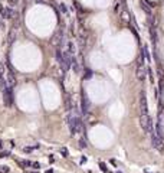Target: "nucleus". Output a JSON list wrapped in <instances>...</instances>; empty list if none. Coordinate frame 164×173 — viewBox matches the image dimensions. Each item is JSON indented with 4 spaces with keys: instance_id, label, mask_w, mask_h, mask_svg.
<instances>
[{
    "instance_id": "f257e3e1",
    "label": "nucleus",
    "mask_w": 164,
    "mask_h": 173,
    "mask_svg": "<svg viewBox=\"0 0 164 173\" xmlns=\"http://www.w3.org/2000/svg\"><path fill=\"white\" fill-rule=\"evenodd\" d=\"M151 144H153V147H154L156 150L163 152V149H164L163 137H160V136L156 133V130H153V131H151Z\"/></svg>"
},
{
    "instance_id": "6e6552de",
    "label": "nucleus",
    "mask_w": 164,
    "mask_h": 173,
    "mask_svg": "<svg viewBox=\"0 0 164 173\" xmlns=\"http://www.w3.org/2000/svg\"><path fill=\"white\" fill-rule=\"evenodd\" d=\"M71 67H72V69H74V72H75V74H78V72H79V64H78V61H76L75 55H72V61H71Z\"/></svg>"
},
{
    "instance_id": "ddd939ff",
    "label": "nucleus",
    "mask_w": 164,
    "mask_h": 173,
    "mask_svg": "<svg viewBox=\"0 0 164 173\" xmlns=\"http://www.w3.org/2000/svg\"><path fill=\"white\" fill-rule=\"evenodd\" d=\"M9 172H10V169L7 166H0V173H9Z\"/></svg>"
},
{
    "instance_id": "2eb2a0df",
    "label": "nucleus",
    "mask_w": 164,
    "mask_h": 173,
    "mask_svg": "<svg viewBox=\"0 0 164 173\" xmlns=\"http://www.w3.org/2000/svg\"><path fill=\"white\" fill-rule=\"evenodd\" d=\"M0 78H4V65L0 64Z\"/></svg>"
},
{
    "instance_id": "423d86ee",
    "label": "nucleus",
    "mask_w": 164,
    "mask_h": 173,
    "mask_svg": "<svg viewBox=\"0 0 164 173\" xmlns=\"http://www.w3.org/2000/svg\"><path fill=\"white\" fill-rule=\"evenodd\" d=\"M0 15H1V17H4V19H12V17L15 16L13 10L10 7H4L3 4H0Z\"/></svg>"
},
{
    "instance_id": "f3484780",
    "label": "nucleus",
    "mask_w": 164,
    "mask_h": 173,
    "mask_svg": "<svg viewBox=\"0 0 164 173\" xmlns=\"http://www.w3.org/2000/svg\"><path fill=\"white\" fill-rule=\"evenodd\" d=\"M99 167H101L104 172H107V167H105V164H104V163H99Z\"/></svg>"
},
{
    "instance_id": "f8f14e48",
    "label": "nucleus",
    "mask_w": 164,
    "mask_h": 173,
    "mask_svg": "<svg viewBox=\"0 0 164 173\" xmlns=\"http://www.w3.org/2000/svg\"><path fill=\"white\" fill-rule=\"evenodd\" d=\"M59 9H61V12H62L64 15H68V7H66L65 3H61V4H59Z\"/></svg>"
},
{
    "instance_id": "dca6fc26",
    "label": "nucleus",
    "mask_w": 164,
    "mask_h": 173,
    "mask_svg": "<svg viewBox=\"0 0 164 173\" xmlns=\"http://www.w3.org/2000/svg\"><path fill=\"white\" fill-rule=\"evenodd\" d=\"M7 1H9V4H10V6H15V4H17V1H19V0H7Z\"/></svg>"
},
{
    "instance_id": "1a4fd4ad",
    "label": "nucleus",
    "mask_w": 164,
    "mask_h": 173,
    "mask_svg": "<svg viewBox=\"0 0 164 173\" xmlns=\"http://www.w3.org/2000/svg\"><path fill=\"white\" fill-rule=\"evenodd\" d=\"M16 30H17V25H15L12 29H10V32H9V42L12 43L13 40H15V38H16Z\"/></svg>"
},
{
    "instance_id": "412c9836",
    "label": "nucleus",
    "mask_w": 164,
    "mask_h": 173,
    "mask_svg": "<svg viewBox=\"0 0 164 173\" xmlns=\"http://www.w3.org/2000/svg\"><path fill=\"white\" fill-rule=\"evenodd\" d=\"M46 173H53V170H48V172H46Z\"/></svg>"
},
{
    "instance_id": "7ed1b4c3",
    "label": "nucleus",
    "mask_w": 164,
    "mask_h": 173,
    "mask_svg": "<svg viewBox=\"0 0 164 173\" xmlns=\"http://www.w3.org/2000/svg\"><path fill=\"white\" fill-rule=\"evenodd\" d=\"M3 101L6 107H12L13 105V95H12V88L10 86H6L3 89Z\"/></svg>"
},
{
    "instance_id": "aec40b11",
    "label": "nucleus",
    "mask_w": 164,
    "mask_h": 173,
    "mask_svg": "<svg viewBox=\"0 0 164 173\" xmlns=\"http://www.w3.org/2000/svg\"><path fill=\"white\" fill-rule=\"evenodd\" d=\"M32 166H33V167H36V169H37V167H39V163H32Z\"/></svg>"
},
{
    "instance_id": "6ab92c4d",
    "label": "nucleus",
    "mask_w": 164,
    "mask_h": 173,
    "mask_svg": "<svg viewBox=\"0 0 164 173\" xmlns=\"http://www.w3.org/2000/svg\"><path fill=\"white\" fill-rule=\"evenodd\" d=\"M61 153H62L64 156H66V155H68V153H66V149H62V150H61Z\"/></svg>"
},
{
    "instance_id": "0eeeda50",
    "label": "nucleus",
    "mask_w": 164,
    "mask_h": 173,
    "mask_svg": "<svg viewBox=\"0 0 164 173\" xmlns=\"http://www.w3.org/2000/svg\"><path fill=\"white\" fill-rule=\"evenodd\" d=\"M89 107H91V104H89L88 97H86L85 94H82V113L86 114V113L89 111Z\"/></svg>"
},
{
    "instance_id": "4be33fe9",
    "label": "nucleus",
    "mask_w": 164,
    "mask_h": 173,
    "mask_svg": "<svg viewBox=\"0 0 164 173\" xmlns=\"http://www.w3.org/2000/svg\"><path fill=\"white\" fill-rule=\"evenodd\" d=\"M39 1H42V0H39Z\"/></svg>"
},
{
    "instance_id": "4468645a",
    "label": "nucleus",
    "mask_w": 164,
    "mask_h": 173,
    "mask_svg": "<svg viewBox=\"0 0 164 173\" xmlns=\"http://www.w3.org/2000/svg\"><path fill=\"white\" fill-rule=\"evenodd\" d=\"M36 147H37V146H35V147H25V149H23V152H25V153H32Z\"/></svg>"
},
{
    "instance_id": "a211bd4d",
    "label": "nucleus",
    "mask_w": 164,
    "mask_h": 173,
    "mask_svg": "<svg viewBox=\"0 0 164 173\" xmlns=\"http://www.w3.org/2000/svg\"><path fill=\"white\" fill-rule=\"evenodd\" d=\"M118 9H119V3L115 4V12H117V13H118Z\"/></svg>"
},
{
    "instance_id": "9d476101",
    "label": "nucleus",
    "mask_w": 164,
    "mask_h": 173,
    "mask_svg": "<svg viewBox=\"0 0 164 173\" xmlns=\"http://www.w3.org/2000/svg\"><path fill=\"white\" fill-rule=\"evenodd\" d=\"M140 6H141V9H144V10H146V13H147L148 16L151 15V7L148 6V4L146 3V1H144V0H141V1H140Z\"/></svg>"
},
{
    "instance_id": "39448f33",
    "label": "nucleus",
    "mask_w": 164,
    "mask_h": 173,
    "mask_svg": "<svg viewBox=\"0 0 164 173\" xmlns=\"http://www.w3.org/2000/svg\"><path fill=\"white\" fill-rule=\"evenodd\" d=\"M147 74H148V69L144 68V65H138L137 67V71H135V77L138 81H146L147 78Z\"/></svg>"
},
{
    "instance_id": "20e7f679",
    "label": "nucleus",
    "mask_w": 164,
    "mask_h": 173,
    "mask_svg": "<svg viewBox=\"0 0 164 173\" xmlns=\"http://www.w3.org/2000/svg\"><path fill=\"white\" fill-rule=\"evenodd\" d=\"M7 67H9V69H7V75H6V85L12 88L16 84V78H15V72L12 69V65H7Z\"/></svg>"
},
{
    "instance_id": "f03ea898",
    "label": "nucleus",
    "mask_w": 164,
    "mask_h": 173,
    "mask_svg": "<svg viewBox=\"0 0 164 173\" xmlns=\"http://www.w3.org/2000/svg\"><path fill=\"white\" fill-rule=\"evenodd\" d=\"M140 116L148 117V104L146 91H141V94H140Z\"/></svg>"
},
{
    "instance_id": "5701e85b",
    "label": "nucleus",
    "mask_w": 164,
    "mask_h": 173,
    "mask_svg": "<svg viewBox=\"0 0 164 173\" xmlns=\"http://www.w3.org/2000/svg\"><path fill=\"white\" fill-rule=\"evenodd\" d=\"M119 173H121V172H119Z\"/></svg>"
},
{
    "instance_id": "9b49d317",
    "label": "nucleus",
    "mask_w": 164,
    "mask_h": 173,
    "mask_svg": "<svg viewBox=\"0 0 164 173\" xmlns=\"http://www.w3.org/2000/svg\"><path fill=\"white\" fill-rule=\"evenodd\" d=\"M68 52L71 55H75V45H74V42H68Z\"/></svg>"
}]
</instances>
